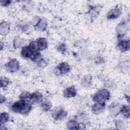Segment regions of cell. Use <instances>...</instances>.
I'll use <instances>...</instances> for the list:
<instances>
[{
    "instance_id": "5bb4252c",
    "label": "cell",
    "mask_w": 130,
    "mask_h": 130,
    "mask_svg": "<svg viewBox=\"0 0 130 130\" xmlns=\"http://www.w3.org/2000/svg\"><path fill=\"white\" fill-rule=\"evenodd\" d=\"M37 52H38V51H37ZM36 52H37L33 51L29 48V47L28 45H27V46H24L22 48H21L20 55L24 58L30 59V58H31L32 55Z\"/></svg>"
},
{
    "instance_id": "7c38bea8",
    "label": "cell",
    "mask_w": 130,
    "mask_h": 130,
    "mask_svg": "<svg viewBox=\"0 0 130 130\" xmlns=\"http://www.w3.org/2000/svg\"><path fill=\"white\" fill-rule=\"evenodd\" d=\"M77 89L73 85L66 88L63 91V96L67 99L75 97L77 95Z\"/></svg>"
},
{
    "instance_id": "4dcf8cb0",
    "label": "cell",
    "mask_w": 130,
    "mask_h": 130,
    "mask_svg": "<svg viewBox=\"0 0 130 130\" xmlns=\"http://www.w3.org/2000/svg\"><path fill=\"white\" fill-rule=\"evenodd\" d=\"M67 49V46H66V44H64L63 43H59L57 46V50H58V51H59V52H60L62 54L65 53L66 52Z\"/></svg>"
},
{
    "instance_id": "f1b7e54d",
    "label": "cell",
    "mask_w": 130,
    "mask_h": 130,
    "mask_svg": "<svg viewBox=\"0 0 130 130\" xmlns=\"http://www.w3.org/2000/svg\"><path fill=\"white\" fill-rule=\"evenodd\" d=\"M10 83V79L6 77H1V87L6 88Z\"/></svg>"
},
{
    "instance_id": "e0dca14e",
    "label": "cell",
    "mask_w": 130,
    "mask_h": 130,
    "mask_svg": "<svg viewBox=\"0 0 130 130\" xmlns=\"http://www.w3.org/2000/svg\"><path fill=\"white\" fill-rule=\"evenodd\" d=\"M25 40L20 36L15 37L13 40V46L15 49L22 48L24 45Z\"/></svg>"
},
{
    "instance_id": "52a82bcc",
    "label": "cell",
    "mask_w": 130,
    "mask_h": 130,
    "mask_svg": "<svg viewBox=\"0 0 130 130\" xmlns=\"http://www.w3.org/2000/svg\"><path fill=\"white\" fill-rule=\"evenodd\" d=\"M118 49L121 52H126L129 51L130 48V44L129 39H120L118 41L117 45Z\"/></svg>"
},
{
    "instance_id": "484cf974",
    "label": "cell",
    "mask_w": 130,
    "mask_h": 130,
    "mask_svg": "<svg viewBox=\"0 0 130 130\" xmlns=\"http://www.w3.org/2000/svg\"><path fill=\"white\" fill-rule=\"evenodd\" d=\"M30 94H31V93H30L29 92L24 91L20 93V94L19 95V98L20 100L24 101L25 102H29V99H30Z\"/></svg>"
},
{
    "instance_id": "f546056e",
    "label": "cell",
    "mask_w": 130,
    "mask_h": 130,
    "mask_svg": "<svg viewBox=\"0 0 130 130\" xmlns=\"http://www.w3.org/2000/svg\"><path fill=\"white\" fill-rule=\"evenodd\" d=\"M29 28L30 27L29 24L26 23L20 24V25L18 26V29L20 30V31L23 33H26L29 31Z\"/></svg>"
},
{
    "instance_id": "8d00e7d4",
    "label": "cell",
    "mask_w": 130,
    "mask_h": 130,
    "mask_svg": "<svg viewBox=\"0 0 130 130\" xmlns=\"http://www.w3.org/2000/svg\"><path fill=\"white\" fill-rule=\"evenodd\" d=\"M124 97H125V99H126V100L127 101V103H129V96L128 95L125 94Z\"/></svg>"
},
{
    "instance_id": "9c48e42d",
    "label": "cell",
    "mask_w": 130,
    "mask_h": 130,
    "mask_svg": "<svg viewBox=\"0 0 130 130\" xmlns=\"http://www.w3.org/2000/svg\"><path fill=\"white\" fill-rule=\"evenodd\" d=\"M106 108V103L95 102L91 106V111L95 115L102 113Z\"/></svg>"
},
{
    "instance_id": "30bf717a",
    "label": "cell",
    "mask_w": 130,
    "mask_h": 130,
    "mask_svg": "<svg viewBox=\"0 0 130 130\" xmlns=\"http://www.w3.org/2000/svg\"><path fill=\"white\" fill-rule=\"evenodd\" d=\"M102 7L100 6H94V5H89L88 6V10L87 13L89 16L90 18L92 20H94L96 18L101 10Z\"/></svg>"
},
{
    "instance_id": "5b68a950",
    "label": "cell",
    "mask_w": 130,
    "mask_h": 130,
    "mask_svg": "<svg viewBox=\"0 0 130 130\" xmlns=\"http://www.w3.org/2000/svg\"><path fill=\"white\" fill-rule=\"evenodd\" d=\"M71 71V67L67 62H61L54 69V72L57 76L65 75Z\"/></svg>"
},
{
    "instance_id": "8fae6325",
    "label": "cell",
    "mask_w": 130,
    "mask_h": 130,
    "mask_svg": "<svg viewBox=\"0 0 130 130\" xmlns=\"http://www.w3.org/2000/svg\"><path fill=\"white\" fill-rule=\"evenodd\" d=\"M121 14L122 11L120 8H114L108 11L106 16L108 20H113L118 18Z\"/></svg>"
},
{
    "instance_id": "d590c367",
    "label": "cell",
    "mask_w": 130,
    "mask_h": 130,
    "mask_svg": "<svg viewBox=\"0 0 130 130\" xmlns=\"http://www.w3.org/2000/svg\"><path fill=\"white\" fill-rule=\"evenodd\" d=\"M0 46H1V50L2 51V50H3V49L4 48V43L2 41H1Z\"/></svg>"
},
{
    "instance_id": "cb8c5ba5",
    "label": "cell",
    "mask_w": 130,
    "mask_h": 130,
    "mask_svg": "<svg viewBox=\"0 0 130 130\" xmlns=\"http://www.w3.org/2000/svg\"><path fill=\"white\" fill-rule=\"evenodd\" d=\"M104 85L106 88L110 89H114L116 88L117 85L115 82L111 79H108L105 81Z\"/></svg>"
},
{
    "instance_id": "7402d4cb",
    "label": "cell",
    "mask_w": 130,
    "mask_h": 130,
    "mask_svg": "<svg viewBox=\"0 0 130 130\" xmlns=\"http://www.w3.org/2000/svg\"><path fill=\"white\" fill-rule=\"evenodd\" d=\"M120 113L126 119H128L130 115V109L129 105H121Z\"/></svg>"
},
{
    "instance_id": "1f68e13d",
    "label": "cell",
    "mask_w": 130,
    "mask_h": 130,
    "mask_svg": "<svg viewBox=\"0 0 130 130\" xmlns=\"http://www.w3.org/2000/svg\"><path fill=\"white\" fill-rule=\"evenodd\" d=\"M12 1L10 0H1L0 2L1 5L4 7L9 6L12 4Z\"/></svg>"
},
{
    "instance_id": "4fadbf2b",
    "label": "cell",
    "mask_w": 130,
    "mask_h": 130,
    "mask_svg": "<svg viewBox=\"0 0 130 130\" xmlns=\"http://www.w3.org/2000/svg\"><path fill=\"white\" fill-rule=\"evenodd\" d=\"M43 100L42 94L39 91H35L31 93L29 102L32 104H37L41 103Z\"/></svg>"
},
{
    "instance_id": "ac0fdd59",
    "label": "cell",
    "mask_w": 130,
    "mask_h": 130,
    "mask_svg": "<svg viewBox=\"0 0 130 130\" xmlns=\"http://www.w3.org/2000/svg\"><path fill=\"white\" fill-rule=\"evenodd\" d=\"M38 49L39 51H43L46 49L48 47V44L47 40L45 38L41 37L36 40Z\"/></svg>"
},
{
    "instance_id": "4316f807",
    "label": "cell",
    "mask_w": 130,
    "mask_h": 130,
    "mask_svg": "<svg viewBox=\"0 0 130 130\" xmlns=\"http://www.w3.org/2000/svg\"><path fill=\"white\" fill-rule=\"evenodd\" d=\"M119 70L123 73H125L129 70V62L127 61H122L119 63Z\"/></svg>"
},
{
    "instance_id": "ba28073f",
    "label": "cell",
    "mask_w": 130,
    "mask_h": 130,
    "mask_svg": "<svg viewBox=\"0 0 130 130\" xmlns=\"http://www.w3.org/2000/svg\"><path fill=\"white\" fill-rule=\"evenodd\" d=\"M26 102L24 101L19 99L18 101L15 102L12 104L11 106V110L15 113L20 114L26 104Z\"/></svg>"
},
{
    "instance_id": "6da1fadb",
    "label": "cell",
    "mask_w": 130,
    "mask_h": 130,
    "mask_svg": "<svg viewBox=\"0 0 130 130\" xmlns=\"http://www.w3.org/2000/svg\"><path fill=\"white\" fill-rule=\"evenodd\" d=\"M111 93L109 89L103 88L99 89L92 96V100L94 102L106 103L110 100Z\"/></svg>"
},
{
    "instance_id": "83f0119b",
    "label": "cell",
    "mask_w": 130,
    "mask_h": 130,
    "mask_svg": "<svg viewBox=\"0 0 130 130\" xmlns=\"http://www.w3.org/2000/svg\"><path fill=\"white\" fill-rule=\"evenodd\" d=\"M115 126L117 129H124L125 128V124L124 122L122 120H116L114 122Z\"/></svg>"
},
{
    "instance_id": "603a6c76",
    "label": "cell",
    "mask_w": 130,
    "mask_h": 130,
    "mask_svg": "<svg viewBox=\"0 0 130 130\" xmlns=\"http://www.w3.org/2000/svg\"><path fill=\"white\" fill-rule=\"evenodd\" d=\"M74 119L77 120L79 123H85L87 120V116L86 113L80 112L75 116Z\"/></svg>"
},
{
    "instance_id": "836d02e7",
    "label": "cell",
    "mask_w": 130,
    "mask_h": 130,
    "mask_svg": "<svg viewBox=\"0 0 130 130\" xmlns=\"http://www.w3.org/2000/svg\"><path fill=\"white\" fill-rule=\"evenodd\" d=\"M40 17H39V16H35L34 18H32V19L31 20L30 22V24L31 25H32L33 26L34 25H35L36 24V23L38 22L39 20L40 19Z\"/></svg>"
},
{
    "instance_id": "d6a6232c",
    "label": "cell",
    "mask_w": 130,
    "mask_h": 130,
    "mask_svg": "<svg viewBox=\"0 0 130 130\" xmlns=\"http://www.w3.org/2000/svg\"><path fill=\"white\" fill-rule=\"evenodd\" d=\"M94 61L96 64H102L105 62V59L101 56H98L95 58Z\"/></svg>"
},
{
    "instance_id": "9a60e30c",
    "label": "cell",
    "mask_w": 130,
    "mask_h": 130,
    "mask_svg": "<svg viewBox=\"0 0 130 130\" xmlns=\"http://www.w3.org/2000/svg\"><path fill=\"white\" fill-rule=\"evenodd\" d=\"M47 26L48 23L47 20L44 18L40 17L38 22L34 26V27L36 30L44 32L47 29Z\"/></svg>"
},
{
    "instance_id": "44dd1931",
    "label": "cell",
    "mask_w": 130,
    "mask_h": 130,
    "mask_svg": "<svg viewBox=\"0 0 130 130\" xmlns=\"http://www.w3.org/2000/svg\"><path fill=\"white\" fill-rule=\"evenodd\" d=\"M41 109L45 112H48L52 108V104L50 101L48 100H43V101L41 103Z\"/></svg>"
},
{
    "instance_id": "d6986e66",
    "label": "cell",
    "mask_w": 130,
    "mask_h": 130,
    "mask_svg": "<svg viewBox=\"0 0 130 130\" xmlns=\"http://www.w3.org/2000/svg\"><path fill=\"white\" fill-rule=\"evenodd\" d=\"M92 84V77L90 75L84 76L81 80V85L85 88H89Z\"/></svg>"
},
{
    "instance_id": "e575fe53",
    "label": "cell",
    "mask_w": 130,
    "mask_h": 130,
    "mask_svg": "<svg viewBox=\"0 0 130 130\" xmlns=\"http://www.w3.org/2000/svg\"><path fill=\"white\" fill-rule=\"evenodd\" d=\"M7 101V98H6V96L4 95H3L2 94H1V96H0V103L1 104H3L4 103H5Z\"/></svg>"
},
{
    "instance_id": "277c9868",
    "label": "cell",
    "mask_w": 130,
    "mask_h": 130,
    "mask_svg": "<svg viewBox=\"0 0 130 130\" xmlns=\"http://www.w3.org/2000/svg\"><path fill=\"white\" fill-rule=\"evenodd\" d=\"M19 61L16 58L10 59L5 65V69L9 72L14 73L20 69Z\"/></svg>"
},
{
    "instance_id": "7a4b0ae2",
    "label": "cell",
    "mask_w": 130,
    "mask_h": 130,
    "mask_svg": "<svg viewBox=\"0 0 130 130\" xmlns=\"http://www.w3.org/2000/svg\"><path fill=\"white\" fill-rule=\"evenodd\" d=\"M128 22L126 20L123 19L119 22L116 27V32L118 40L122 39L125 35L128 30L129 24Z\"/></svg>"
},
{
    "instance_id": "2e32d148",
    "label": "cell",
    "mask_w": 130,
    "mask_h": 130,
    "mask_svg": "<svg viewBox=\"0 0 130 130\" xmlns=\"http://www.w3.org/2000/svg\"><path fill=\"white\" fill-rule=\"evenodd\" d=\"M10 23L6 21H2L0 23V35L3 36L7 35L10 31Z\"/></svg>"
},
{
    "instance_id": "3957f363",
    "label": "cell",
    "mask_w": 130,
    "mask_h": 130,
    "mask_svg": "<svg viewBox=\"0 0 130 130\" xmlns=\"http://www.w3.org/2000/svg\"><path fill=\"white\" fill-rule=\"evenodd\" d=\"M52 118L56 120L59 121L63 119L68 115L67 111L62 108L58 107L53 109L51 113Z\"/></svg>"
},
{
    "instance_id": "ffe728a7",
    "label": "cell",
    "mask_w": 130,
    "mask_h": 130,
    "mask_svg": "<svg viewBox=\"0 0 130 130\" xmlns=\"http://www.w3.org/2000/svg\"><path fill=\"white\" fill-rule=\"evenodd\" d=\"M67 127L69 129H80V123L75 119H71L67 122Z\"/></svg>"
},
{
    "instance_id": "8992f818",
    "label": "cell",
    "mask_w": 130,
    "mask_h": 130,
    "mask_svg": "<svg viewBox=\"0 0 130 130\" xmlns=\"http://www.w3.org/2000/svg\"><path fill=\"white\" fill-rule=\"evenodd\" d=\"M121 105L117 102H113L108 107V111L110 115L115 117L120 113Z\"/></svg>"
},
{
    "instance_id": "d4e9b609",
    "label": "cell",
    "mask_w": 130,
    "mask_h": 130,
    "mask_svg": "<svg viewBox=\"0 0 130 130\" xmlns=\"http://www.w3.org/2000/svg\"><path fill=\"white\" fill-rule=\"evenodd\" d=\"M10 115L8 112H3L1 114V124H5L6 123L8 122L10 120Z\"/></svg>"
}]
</instances>
